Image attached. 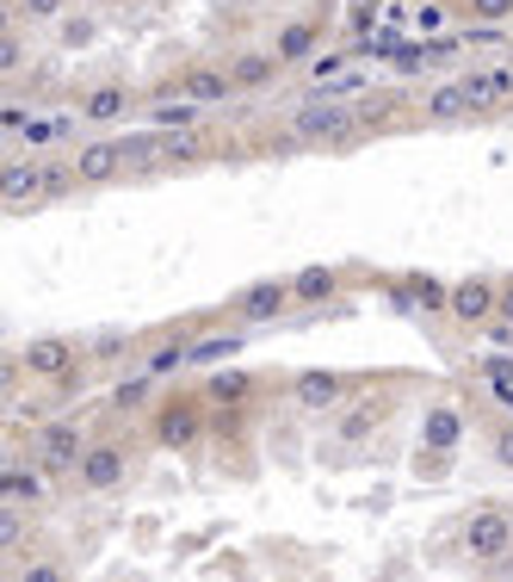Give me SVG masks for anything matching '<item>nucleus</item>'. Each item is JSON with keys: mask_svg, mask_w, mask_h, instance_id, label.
I'll return each instance as SVG.
<instances>
[{"mask_svg": "<svg viewBox=\"0 0 513 582\" xmlns=\"http://www.w3.org/2000/svg\"><path fill=\"white\" fill-rule=\"evenodd\" d=\"M242 348V335H217V341H192V366H210V360H223V353H235Z\"/></svg>", "mask_w": 513, "mask_h": 582, "instance_id": "obj_26", "label": "nucleus"}, {"mask_svg": "<svg viewBox=\"0 0 513 582\" xmlns=\"http://www.w3.org/2000/svg\"><path fill=\"white\" fill-rule=\"evenodd\" d=\"M464 13L483 25H501V20H513V0H464Z\"/></svg>", "mask_w": 513, "mask_h": 582, "instance_id": "obj_28", "label": "nucleus"}, {"mask_svg": "<svg viewBox=\"0 0 513 582\" xmlns=\"http://www.w3.org/2000/svg\"><path fill=\"white\" fill-rule=\"evenodd\" d=\"M346 397V378H334V372H304L297 378V403L304 409H334Z\"/></svg>", "mask_w": 513, "mask_h": 582, "instance_id": "obj_18", "label": "nucleus"}, {"mask_svg": "<svg viewBox=\"0 0 513 582\" xmlns=\"http://www.w3.org/2000/svg\"><path fill=\"white\" fill-rule=\"evenodd\" d=\"M7 502H32V496H38V477H32V471H7Z\"/></svg>", "mask_w": 513, "mask_h": 582, "instance_id": "obj_30", "label": "nucleus"}, {"mask_svg": "<svg viewBox=\"0 0 513 582\" xmlns=\"http://www.w3.org/2000/svg\"><path fill=\"white\" fill-rule=\"evenodd\" d=\"M210 156V136L192 124V131H161V161L168 168H192V161Z\"/></svg>", "mask_w": 513, "mask_h": 582, "instance_id": "obj_16", "label": "nucleus"}, {"mask_svg": "<svg viewBox=\"0 0 513 582\" xmlns=\"http://www.w3.org/2000/svg\"><path fill=\"white\" fill-rule=\"evenodd\" d=\"M316 50H322V20H285V32H279V38H272V57L285 62H304V57H316Z\"/></svg>", "mask_w": 513, "mask_h": 582, "instance_id": "obj_11", "label": "nucleus"}, {"mask_svg": "<svg viewBox=\"0 0 513 582\" xmlns=\"http://www.w3.org/2000/svg\"><path fill=\"white\" fill-rule=\"evenodd\" d=\"M69 7H94V0H69Z\"/></svg>", "mask_w": 513, "mask_h": 582, "instance_id": "obj_36", "label": "nucleus"}, {"mask_svg": "<svg viewBox=\"0 0 513 582\" xmlns=\"http://www.w3.org/2000/svg\"><path fill=\"white\" fill-rule=\"evenodd\" d=\"M75 186H81V174H75V168H57V161H44V205H50V198H69V193H75Z\"/></svg>", "mask_w": 513, "mask_h": 582, "instance_id": "obj_25", "label": "nucleus"}, {"mask_svg": "<svg viewBox=\"0 0 513 582\" xmlns=\"http://www.w3.org/2000/svg\"><path fill=\"white\" fill-rule=\"evenodd\" d=\"M471 112H483V94L471 81H445V87L427 94V118H471Z\"/></svg>", "mask_w": 513, "mask_h": 582, "instance_id": "obj_13", "label": "nucleus"}, {"mask_svg": "<svg viewBox=\"0 0 513 582\" xmlns=\"http://www.w3.org/2000/svg\"><path fill=\"white\" fill-rule=\"evenodd\" d=\"M235 94V75L229 69H186V99H198V106H217V99H229Z\"/></svg>", "mask_w": 513, "mask_h": 582, "instance_id": "obj_19", "label": "nucleus"}, {"mask_svg": "<svg viewBox=\"0 0 513 582\" xmlns=\"http://www.w3.org/2000/svg\"><path fill=\"white\" fill-rule=\"evenodd\" d=\"M494 459L513 471V434H508V427H494Z\"/></svg>", "mask_w": 513, "mask_h": 582, "instance_id": "obj_33", "label": "nucleus"}, {"mask_svg": "<svg viewBox=\"0 0 513 582\" xmlns=\"http://www.w3.org/2000/svg\"><path fill=\"white\" fill-rule=\"evenodd\" d=\"M75 174H81V186H106V180L124 174V149L118 143H87L75 156Z\"/></svg>", "mask_w": 513, "mask_h": 582, "instance_id": "obj_12", "label": "nucleus"}, {"mask_svg": "<svg viewBox=\"0 0 513 582\" xmlns=\"http://www.w3.org/2000/svg\"><path fill=\"white\" fill-rule=\"evenodd\" d=\"M483 378H489V390L513 409V360H489V366H483Z\"/></svg>", "mask_w": 513, "mask_h": 582, "instance_id": "obj_27", "label": "nucleus"}, {"mask_svg": "<svg viewBox=\"0 0 513 582\" xmlns=\"http://www.w3.org/2000/svg\"><path fill=\"white\" fill-rule=\"evenodd\" d=\"M254 390H260V378H254V372H210V378H205V403L235 409V403H247Z\"/></svg>", "mask_w": 513, "mask_h": 582, "instance_id": "obj_15", "label": "nucleus"}, {"mask_svg": "<svg viewBox=\"0 0 513 582\" xmlns=\"http://www.w3.org/2000/svg\"><path fill=\"white\" fill-rule=\"evenodd\" d=\"M285 304H297V298H291V279H260V286L242 291L247 323H272V316H285Z\"/></svg>", "mask_w": 513, "mask_h": 582, "instance_id": "obj_9", "label": "nucleus"}, {"mask_svg": "<svg viewBox=\"0 0 513 582\" xmlns=\"http://www.w3.org/2000/svg\"><path fill=\"white\" fill-rule=\"evenodd\" d=\"M149 397H155V378H149V372H143V378H124V385L112 390V409H124V415H136V409L149 403Z\"/></svg>", "mask_w": 513, "mask_h": 582, "instance_id": "obj_22", "label": "nucleus"}, {"mask_svg": "<svg viewBox=\"0 0 513 582\" xmlns=\"http://www.w3.org/2000/svg\"><path fill=\"white\" fill-rule=\"evenodd\" d=\"M75 477L94 489V496H106V489H118L124 477H131V452L112 447V440H106V447H87L81 452V465H75Z\"/></svg>", "mask_w": 513, "mask_h": 582, "instance_id": "obj_4", "label": "nucleus"}, {"mask_svg": "<svg viewBox=\"0 0 513 582\" xmlns=\"http://www.w3.org/2000/svg\"><path fill=\"white\" fill-rule=\"evenodd\" d=\"M20 360H25V372H38V378H69V372H75V341L44 335V341H32Z\"/></svg>", "mask_w": 513, "mask_h": 582, "instance_id": "obj_10", "label": "nucleus"}, {"mask_svg": "<svg viewBox=\"0 0 513 582\" xmlns=\"http://www.w3.org/2000/svg\"><path fill=\"white\" fill-rule=\"evenodd\" d=\"M229 75H235V87H247V94H254V87H272V81L285 75V62L272 57V50H247V57L229 62Z\"/></svg>", "mask_w": 513, "mask_h": 582, "instance_id": "obj_14", "label": "nucleus"}, {"mask_svg": "<svg viewBox=\"0 0 513 582\" xmlns=\"http://www.w3.org/2000/svg\"><path fill=\"white\" fill-rule=\"evenodd\" d=\"M198 427H205V409L198 403H168V409H155V447H186V440H198Z\"/></svg>", "mask_w": 513, "mask_h": 582, "instance_id": "obj_5", "label": "nucleus"}, {"mask_svg": "<svg viewBox=\"0 0 513 582\" xmlns=\"http://www.w3.org/2000/svg\"><path fill=\"white\" fill-rule=\"evenodd\" d=\"M81 452H87V447H81V434H75L69 422H50V427L38 434V465H44V471H75Z\"/></svg>", "mask_w": 513, "mask_h": 582, "instance_id": "obj_6", "label": "nucleus"}, {"mask_svg": "<svg viewBox=\"0 0 513 582\" xmlns=\"http://www.w3.org/2000/svg\"><path fill=\"white\" fill-rule=\"evenodd\" d=\"M445 311H452L457 323H489V316L501 311V286L483 279V272H471V279H457V286L445 291Z\"/></svg>", "mask_w": 513, "mask_h": 582, "instance_id": "obj_3", "label": "nucleus"}, {"mask_svg": "<svg viewBox=\"0 0 513 582\" xmlns=\"http://www.w3.org/2000/svg\"><path fill=\"white\" fill-rule=\"evenodd\" d=\"M124 112H131V87H124V81H99V87L81 94V118H87V124H118Z\"/></svg>", "mask_w": 513, "mask_h": 582, "instance_id": "obj_7", "label": "nucleus"}, {"mask_svg": "<svg viewBox=\"0 0 513 582\" xmlns=\"http://www.w3.org/2000/svg\"><path fill=\"white\" fill-rule=\"evenodd\" d=\"M452 440H464V415H452V409H433V415H427V447L445 452Z\"/></svg>", "mask_w": 513, "mask_h": 582, "instance_id": "obj_20", "label": "nucleus"}, {"mask_svg": "<svg viewBox=\"0 0 513 582\" xmlns=\"http://www.w3.org/2000/svg\"><path fill=\"white\" fill-rule=\"evenodd\" d=\"M464 551L471 558H513V508H501V502H483L464 521Z\"/></svg>", "mask_w": 513, "mask_h": 582, "instance_id": "obj_2", "label": "nucleus"}, {"mask_svg": "<svg viewBox=\"0 0 513 582\" xmlns=\"http://www.w3.org/2000/svg\"><path fill=\"white\" fill-rule=\"evenodd\" d=\"M359 124V106H341V99H304L297 112H291V131L304 136V143H341L346 131Z\"/></svg>", "mask_w": 513, "mask_h": 582, "instance_id": "obj_1", "label": "nucleus"}, {"mask_svg": "<svg viewBox=\"0 0 513 582\" xmlns=\"http://www.w3.org/2000/svg\"><path fill=\"white\" fill-rule=\"evenodd\" d=\"M180 366H192V353L180 348V341H168V348H155L149 360H143V372H149V378H173Z\"/></svg>", "mask_w": 513, "mask_h": 582, "instance_id": "obj_23", "label": "nucleus"}, {"mask_svg": "<svg viewBox=\"0 0 513 582\" xmlns=\"http://www.w3.org/2000/svg\"><path fill=\"white\" fill-rule=\"evenodd\" d=\"M494 316H508V323H513V279L501 286V311H494Z\"/></svg>", "mask_w": 513, "mask_h": 582, "instance_id": "obj_35", "label": "nucleus"}, {"mask_svg": "<svg viewBox=\"0 0 513 582\" xmlns=\"http://www.w3.org/2000/svg\"><path fill=\"white\" fill-rule=\"evenodd\" d=\"M94 32H99V25L87 20V13H75V20L62 25V44H69V50H87V44H94Z\"/></svg>", "mask_w": 513, "mask_h": 582, "instance_id": "obj_29", "label": "nucleus"}, {"mask_svg": "<svg viewBox=\"0 0 513 582\" xmlns=\"http://www.w3.org/2000/svg\"><path fill=\"white\" fill-rule=\"evenodd\" d=\"M471 87L483 94V106H501V99H513V69H489V75H471Z\"/></svg>", "mask_w": 513, "mask_h": 582, "instance_id": "obj_24", "label": "nucleus"}, {"mask_svg": "<svg viewBox=\"0 0 513 582\" xmlns=\"http://www.w3.org/2000/svg\"><path fill=\"white\" fill-rule=\"evenodd\" d=\"M309 75H346V57H316V62H309Z\"/></svg>", "mask_w": 513, "mask_h": 582, "instance_id": "obj_32", "label": "nucleus"}, {"mask_svg": "<svg viewBox=\"0 0 513 582\" xmlns=\"http://www.w3.org/2000/svg\"><path fill=\"white\" fill-rule=\"evenodd\" d=\"M192 124H198V99H173V106L155 99V131H192Z\"/></svg>", "mask_w": 513, "mask_h": 582, "instance_id": "obj_21", "label": "nucleus"}, {"mask_svg": "<svg viewBox=\"0 0 513 582\" xmlns=\"http://www.w3.org/2000/svg\"><path fill=\"white\" fill-rule=\"evenodd\" d=\"M124 348H131L124 335H94V353H124Z\"/></svg>", "mask_w": 513, "mask_h": 582, "instance_id": "obj_34", "label": "nucleus"}, {"mask_svg": "<svg viewBox=\"0 0 513 582\" xmlns=\"http://www.w3.org/2000/svg\"><path fill=\"white\" fill-rule=\"evenodd\" d=\"M38 193H44V161H32V156L7 161V174H0V198H7V211L32 205Z\"/></svg>", "mask_w": 513, "mask_h": 582, "instance_id": "obj_8", "label": "nucleus"}, {"mask_svg": "<svg viewBox=\"0 0 513 582\" xmlns=\"http://www.w3.org/2000/svg\"><path fill=\"white\" fill-rule=\"evenodd\" d=\"M341 291V272L334 267H304V272H291V298L297 304H328Z\"/></svg>", "mask_w": 513, "mask_h": 582, "instance_id": "obj_17", "label": "nucleus"}, {"mask_svg": "<svg viewBox=\"0 0 513 582\" xmlns=\"http://www.w3.org/2000/svg\"><path fill=\"white\" fill-rule=\"evenodd\" d=\"M25 20H57V13H69V0H20Z\"/></svg>", "mask_w": 513, "mask_h": 582, "instance_id": "obj_31", "label": "nucleus"}]
</instances>
